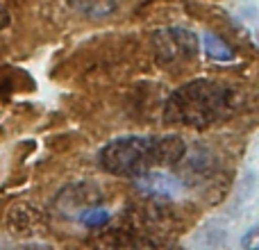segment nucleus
<instances>
[{
  "label": "nucleus",
  "mask_w": 259,
  "mask_h": 250,
  "mask_svg": "<svg viewBox=\"0 0 259 250\" xmlns=\"http://www.w3.org/2000/svg\"><path fill=\"white\" fill-rule=\"evenodd\" d=\"M248 103L243 87L219 80H191L175 89L164 105V123L205 130L237 116Z\"/></svg>",
  "instance_id": "f257e3e1"
},
{
  "label": "nucleus",
  "mask_w": 259,
  "mask_h": 250,
  "mask_svg": "<svg viewBox=\"0 0 259 250\" xmlns=\"http://www.w3.org/2000/svg\"><path fill=\"white\" fill-rule=\"evenodd\" d=\"M187 143L178 134H130L103 146L98 161L107 173L118 178H137L150 169L180 164Z\"/></svg>",
  "instance_id": "f03ea898"
},
{
  "label": "nucleus",
  "mask_w": 259,
  "mask_h": 250,
  "mask_svg": "<svg viewBox=\"0 0 259 250\" xmlns=\"http://www.w3.org/2000/svg\"><path fill=\"white\" fill-rule=\"evenodd\" d=\"M152 53L164 66L191 62L200 50V39L189 27H161L152 34Z\"/></svg>",
  "instance_id": "7ed1b4c3"
},
{
  "label": "nucleus",
  "mask_w": 259,
  "mask_h": 250,
  "mask_svg": "<svg viewBox=\"0 0 259 250\" xmlns=\"http://www.w3.org/2000/svg\"><path fill=\"white\" fill-rule=\"evenodd\" d=\"M134 187L143 193V196L152 198H164V200H175L184 193V182L173 173H166L159 169H150L146 173L132 178Z\"/></svg>",
  "instance_id": "20e7f679"
},
{
  "label": "nucleus",
  "mask_w": 259,
  "mask_h": 250,
  "mask_svg": "<svg viewBox=\"0 0 259 250\" xmlns=\"http://www.w3.org/2000/svg\"><path fill=\"white\" fill-rule=\"evenodd\" d=\"M202 50H205V55L209 59L221 62V64H230V62H234V59H237L234 50L230 48V46L225 44L221 36L211 34V32H205V34H202Z\"/></svg>",
  "instance_id": "39448f33"
},
{
  "label": "nucleus",
  "mask_w": 259,
  "mask_h": 250,
  "mask_svg": "<svg viewBox=\"0 0 259 250\" xmlns=\"http://www.w3.org/2000/svg\"><path fill=\"white\" fill-rule=\"evenodd\" d=\"M109 219H112V214H109L107 210H103V207H87L84 212H80L77 214V221H80L82 225H87V228H103V225L109 223Z\"/></svg>",
  "instance_id": "423d86ee"
},
{
  "label": "nucleus",
  "mask_w": 259,
  "mask_h": 250,
  "mask_svg": "<svg viewBox=\"0 0 259 250\" xmlns=\"http://www.w3.org/2000/svg\"><path fill=\"white\" fill-rule=\"evenodd\" d=\"M9 23V14H7V9L0 5V27H5Z\"/></svg>",
  "instance_id": "0eeeda50"
}]
</instances>
